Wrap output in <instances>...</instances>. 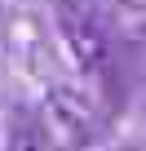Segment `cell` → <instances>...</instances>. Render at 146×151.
I'll list each match as a JSON object with an SVG mask.
<instances>
[{
    "instance_id": "cell-1",
    "label": "cell",
    "mask_w": 146,
    "mask_h": 151,
    "mask_svg": "<svg viewBox=\"0 0 146 151\" xmlns=\"http://www.w3.org/2000/svg\"><path fill=\"white\" fill-rule=\"evenodd\" d=\"M53 14H58V36L84 76H102L106 58H111V36L106 22L98 14L93 0H53Z\"/></svg>"
},
{
    "instance_id": "cell-2",
    "label": "cell",
    "mask_w": 146,
    "mask_h": 151,
    "mask_svg": "<svg viewBox=\"0 0 146 151\" xmlns=\"http://www.w3.org/2000/svg\"><path fill=\"white\" fill-rule=\"evenodd\" d=\"M44 133L58 138L62 151H80V147H89L93 133H98L93 107H89L80 93L53 89V98H49V107H44Z\"/></svg>"
},
{
    "instance_id": "cell-3",
    "label": "cell",
    "mask_w": 146,
    "mask_h": 151,
    "mask_svg": "<svg viewBox=\"0 0 146 151\" xmlns=\"http://www.w3.org/2000/svg\"><path fill=\"white\" fill-rule=\"evenodd\" d=\"M44 120L36 111H18L14 129H9V151H44Z\"/></svg>"
},
{
    "instance_id": "cell-4",
    "label": "cell",
    "mask_w": 146,
    "mask_h": 151,
    "mask_svg": "<svg viewBox=\"0 0 146 151\" xmlns=\"http://www.w3.org/2000/svg\"><path fill=\"white\" fill-rule=\"evenodd\" d=\"M120 5H128V9H146V0H120Z\"/></svg>"
}]
</instances>
